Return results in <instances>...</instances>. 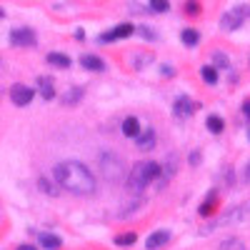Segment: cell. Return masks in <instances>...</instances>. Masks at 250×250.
<instances>
[{
	"mask_svg": "<svg viewBox=\"0 0 250 250\" xmlns=\"http://www.w3.org/2000/svg\"><path fill=\"white\" fill-rule=\"evenodd\" d=\"M53 175L62 190H68L73 195H93L95 193V178L88 170V165H83L80 160H62L53 168Z\"/></svg>",
	"mask_w": 250,
	"mask_h": 250,
	"instance_id": "6da1fadb",
	"label": "cell"
},
{
	"mask_svg": "<svg viewBox=\"0 0 250 250\" xmlns=\"http://www.w3.org/2000/svg\"><path fill=\"white\" fill-rule=\"evenodd\" d=\"M160 175V165L153 163V160H140L133 165V170H130V178H128V188L135 193H140L148 183H153L155 178Z\"/></svg>",
	"mask_w": 250,
	"mask_h": 250,
	"instance_id": "7a4b0ae2",
	"label": "cell"
},
{
	"mask_svg": "<svg viewBox=\"0 0 250 250\" xmlns=\"http://www.w3.org/2000/svg\"><path fill=\"white\" fill-rule=\"evenodd\" d=\"M98 168H100L103 178L110 180V183H115V180H120V178L125 175V163H123V158H120V155H115V153H110V150L100 153Z\"/></svg>",
	"mask_w": 250,
	"mask_h": 250,
	"instance_id": "3957f363",
	"label": "cell"
},
{
	"mask_svg": "<svg viewBox=\"0 0 250 250\" xmlns=\"http://www.w3.org/2000/svg\"><path fill=\"white\" fill-rule=\"evenodd\" d=\"M248 18H250V5H238V8L228 10V13L220 18V28L228 30V33H233V30H238V28L245 23Z\"/></svg>",
	"mask_w": 250,
	"mask_h": 250,
	"instance_id": "277c9868",
	"label": "cell"
},
{
	"mask_svg": "<svg viewBox=\"0 0 250 250\" xmlns=\"http://www.w3.org/2000/svg\"><path fill=\"white\" fill-rule=\"evenodd\" d=\"M10 43L18 45V48H30V45H35V43H38L35 30H30V28H15V30L10 33Z\"/></svg>",
	"mask_w": 250,
	"mask_h": 250,
	"instance_id": "5b68a950",
	"label": "cell"
},
{
	"mask_svg": "<svg viewBox=\"0 0 250 250\" xmlns=\"http://www.w3.org/2000/svg\"><path fill=\"white\" fill-rule=\"evenodd\" d=\"M250 215V203H245V205H240V208H235V210H230V213H225L223 218H218L208 230H213L215 225H228V223H240V220H245Z\"/></svg>",
	"mask_w": 250,
	"mask_h": 250,
	"instance_id": "8992f818",
	"label": "cell"
},
{
	"mask_svg": "<svg viewBox=\"0 0 250 250\" xmlns=\"http://www.w3.org/2000/svg\"><path fill=\"white\" fill-rule=\"evenodd\" d=\"M33 95H35V90L33 88H28V85H23V83H15V85L10 88V100L15 103V105H28V103L33 100Z\"/></svg>",
	"mask_w": 250,
	"mask_h": 250,
	"instance_id": "52a82bcc",
	"label": "cell"
},
{
	"mask_svg": "<svg viewBox=\"0 0 250 250\" xmlns=\"http://www.w3.org/2000/svg\"><path fill=\"white\" fill-rule=\"evenodd\" d=\"M133 33H135V28H133L130 23H123V25L113 28L110 33H103L100 40H103V43H113V40H120V38H130Z\"/></svg>",
	"mask_w": 250,
	"mask_h": 250,
	"instance_id": "ba28073f",
	"label": "cell"
},
{
	"mask_svg": "<svg viewBox=\"0 0 250 250\" xmlns=\"http://www.w3.org/2000/svg\"><path fill=\"white\" fill-rule=\"evenodd\" d=\"M155 140H158V135H155V130L153 128H145V130H140V135L135 138V143H138V150H153L155 148Z\"/></svg>",
	"mask_w": 250,
	"mask_h": 250,
	"instance_id": "9c48e42d",
	"label": "cell"
},
{
	"mask_svg": "<svg viewBox=\"0 0 250 250\" xmlns=\"http://www.w3.org/2000/svg\"><path fill=\"white\" fill-rule=\"evenodd\" d=\"M80 65L85 68V70H93V73H103L105 70V60L103 58H98V55H90V53H85L80 58Z\"/></svg>",
	"mask_w": 250,
	"mask_h": 250,
	"instance_id": "30bf717a",
	"label": "cell"
},
{
	"mask_svg": "<svg viewBox=\"0 0 250 250\" xmlns=\"http://www.w3.org/2000/svg\"><path fill=\"white\" fill-rule=\"evenodd\" d=\"M168 243H170V233L168 230H155L148 240H145V248H148V250H158V248L168 245Z\"/></svg>",
	"mask_w": 250,
	"mask_h": 250,
	"instance_id": "8fae6325",
	"label": "cell"
},
{
	"mask_svg": "<svg viewBox=\"0 0 250 250\" xmlns=\"http://www.w3.org/2000/svg\"><path fill=\"white\" fill-rule=\"evenodd\" d=\"M38 90H40V95H43L45 100H53L55 98V83H53V78H48V75L38 78Z\"/></svg>",
	"mask_w": 250,
	"mask_h": 250,
	"instance_id": "7c38bea8",
	"label": "cell"
},
{
	"mask_svg": "<svg viewBox=\"0 0 250 250\" xmlns=\"http://www.w3.org/2000/svg\"><path fill=\"white\" fill-rule=\"evenodd\" d=\"M123 135H125V138H138V135H140V123H138L135 115H130V118L123 120Z\"/></svg>",
	"mask_w": 250,
	"mask_h": 250,
	"instance_id": "4fadbf2b",
	"label": "cell"
},
{
	"mask_svg": "<svg viewBox=\"0 0 250 250\" xmlns=\"http://www.w3.org/2000/svg\"><path fill=\"white\" fill-rule=\"evenodd\" d=\"M175 115H180V118H188L193 113V103H190V98H178L175 100Z\"/></svg>",
	"mask_w": 250,
	"mask_h": 250,
	"instance_id": "5bb4252c",
	"label": "cell"
},
{
	"mask_svg": "<svg viewBox=\"0 0 250 250\" xmlns=\"http://www.w3.org/2000/svg\"><path fill=\"white\" fill-rule=\"evenodd\" d=\"M180 40L188 45V48H195L198 43H200V33L198 30H193V28H185L183 33H180Z\"/></svg>",
	"mask_w": 250,
	"mask_h": 250,
	"instance_id": "9a60e30c",
	"label": "cell"
},
{
	"mask_svg": "<svg viewBox=\"0 0 250 250\" xmlns=\"http://www.w3.org/2000/svg\"><path fill=\"white\" fill-rule=\"evenodd\" d=\"M48 62H50V65H55V68H62V70L73 65V60L68 55H62V53H50L48 55Z\"/></svg>",
	"mask_w": 250,
	"mask_h": 250,
	"instance_id": "2e32d148",
	"label": "cell"
},
{
	"mask_svg": "<svg viewBox=\"0 0 250 250\" xmlns=\"http://www.w3.org/2000/svg\"><path fill=\"white\" fill-rule=\"evenodd\" d=\"M40 245H43L45 250H58V248L62 245V240H60L58 235H50V233H43V235H40Z\"/></svg>",
	"mask_w": 250,
	"mask_h": 250,
	"instance_id": "e0dca14e",
	"label": "cell"
},
{
	"mask_svg": "<svg viewBox=\"0 0 250 250\" xmlns=\"http://www.w3.org/2000/svg\"><path fill=\"white\" fill-rule=\"evenodd\" d=\"M205 125H208V130H210V133H215V135L225 130V120H223L220 115H210V118H208V123H205Z\"/></svg>",
	"mask_w": 250,
	"mask_h": 250,
	"instance_id": "ac0fdd59",
	"label": "cell"
},
{
	"mask_svg": "<svg viewBox=\"0 0 250 250\" xmlns=\"http://www.w3.org/2000/svg\"><path fill=\"white\" fill-rule=\"evenodd\" d=\"M213 68L215 70H228V68H230V60H228L225 53H220V50L213 53Z\"/></svg>",
	"mask_w": 250,
	"mask_h": 250,
	"instance_id": "d6986e66",
	"label": "cell"
},
{
	"mask_svg": "<svg viewBox=\"0 0 250 250\" xmlns=\"http://www.w3.org/2000/svg\"><path fill=\"white\" fill-rule=\"evenodd\" d=\"M200 78L208 83V85H215L218 83V70L213 65H205V68H200Z\"/></svg>",
	"mask_w": 250,
	"mask_h": 250,
	"instance_id": "ffe728a7",
	"label": "cell"
},
{
	"mask_svg": "<svg viewBox=\"0 0 250 250\" xmlns=\"http://www.w3.org/2000/svg\"><path fill=\"white\" fill-rule=\"evenodd\" d=\"M215 205H218V200H215V195H210V198H208V200L200 205V210H198V213H200L203 218H208V215H213V213H215Z\"/></svg>",
	"mask_w": 250,
	"mask_h": 250,
	"instance_id": "44dd1931",
	"label": "cell"
},
{
	"mask_svg": "<svg viewBox=\"0 0 250 250\" xmlns=\"http://www.w3.org/2000/svg\"><path fill=\"white\" fill-rule=\"evenodd\" d=\"M220 250H245V245H243V240H238V238H228V240L220 243Z\"/></svg>",
	"mask_w": 250,
	"mask_h": 250,
	"instance_id": "7402d4cb",
	"label": "cell"
},
{
	"mask_svg": "<svg viewBox=\"0 0 250 250\" xmlns=\"http://www.w3.org/2000/svg\"><path fill=\"white\" fill-rule=\"evenodd\" d=\"M83 98V88H70V93L62 98V103H65V105H70V103H78Z\"/></svg>",
	"mask_w": 250,
	"mask_h": 250,
	"instance_id": "603a6c76",
	"label": "cell"
},
{
	"mask_svg": "<svg viewBox=\"0 0 250 250\" xmlns=\"http://www.w3.org/2000/svg\"><path fill=\"white\" fill-rule=\"evenodd\" d=\"M138 240V235L135 233H123V235H118L115 238V245H133Z\"/></svg>",
	"mask_w": 250,
	"mask_h": 250,
	"instance_id": "cb8c5ba5",
	"label": "cell"
},
{
	"mask_svg": "<svg viewBox=\"0 0 250 250\" xmlns=\"http://www.w3.org/2000/svg\"><path fill=\"white\" fill-rule=\"evenodd\" d=\"M150 8L155 13H165V10L170 8V3H168V0H150Z\"/></svg>",
	"mask_w": 250,
	"mask_h": 250,
	"instance_id": "d4e9b609",
	"label": "cell"
},
{
	"mask_svg": "<svg viewBox=\"0 0 250 250\" xmlns=\"http://www.w3.org/2000/svg\"><path fill=\"white\" fill-rule=\"evenodd\" d=\"M185 13L188 15H198L200 13V3H198V0H188V3H185Z\"/></svg>",
	"mask_w": 250,
	"mask_h": 250,
	"instance_id": "484cf974",
	"label": "cell"
},
{
	"mask_svg": "<svg viewBox=\"0 0 250 250\" xmlns=\"http://www.w3.org/2000/svg\"><path fill=\"white\" fill-rule=\"evenodd\" d=\"M38 185H40V190L48 193V195H55V193H58V190H55V188H53V185H50L45 178H40V180H38Z\"/></svg>",
	"mask_w": 250,
	"mask_h": 250,
	"instance_id": "4316f807",
	"label": "cell"
},
{
	"mask_svg": "<svg viewBox=\"0 0 250 250\" xmlns=\"http://www.w3.org/2000/svg\"><path fill=\"white\" fill-rule=\"evenodd\" d=\"M138 30H140V35H143V38H148V40H155V33H153L150 28H138Z\"/></svg>",
	"mask_w": 250,
	"mask_h": 250,
	"instance_id": "83f0119b",
	"label": "cell"
},
{
	"mask_svg": "<svg viewBox=\"0 0 250 250\" xmlns=\"http://www.w3.org/2000/svg\"><path fill=\"white\" fill-rule=\"evenodd\" d=\"M243 115H245V118H250V100H245V103H243Z\"/></svg>",
	"mask_w": 250,
	"mask_h": 250,
	"instance_id": "f1b7e54d",
	"label": "cell"
},
{
	"mask_svg": "<svg viewBox=\"0 0 250 250\" xmlns=\"http://www.w3.org/2000/svg\"><path fill=\"white\" fill-rule=\"evenodd\" d=\"M173 73H175V70H173L170 65H163V75H165V78H170Z\"/></svg>",
	"mask_w": 250,
	"mask_h": 250,
	"instance_id": "f546056e",
	"label": "cell"
},
{
	"mask_svg": "<svg viewBox=\"0 0 250 250\" xmlns=\"http://www.w3.org/2000/svg\"><path fill=\"white\" fill-rule=\"evenodd\" d=\"M198 163H200V153H193L190 155V165H198Z\"/></svg>",
	"mask_w": 250,
	"mask_h": 250,
	"instance_id": "4dcf8cb0",
	"label": "cell"
},
{
	"mask_svg": "<svg viewBox=\"0 0 250 250\" xmlns=\"http://www.w3.org/2000/svg\"><path fill=\"white\" fill-rule=\"evenodd\" d=\"M18 250H35V248H33V245H20Z\"/></svg>",
	"mask_w": 250,
	"mask_h": 250,
	"instance_id": "1f68e13d",
	"label": "cell"
},
{
	"mask_svg": "<svg viewBox=\"0 0 250 250\" xmlns=\"http://www.w3.org/2000/svg\"><path fill=\"white\" fill-rule=\"evenodd\" d=\"M245 183H250V165H248V173H245Z\"/></svg>",
	"mask_w": 250,
	"mask_h": 250,
	"instance_id": "d6a6232c",
	"label": "cell"
},
{
	"mask_svg": "<svg viewBox=\"0 0 250 250\" xmlns=\"http://www.w3.org/2000/svg\"><path fill=\"white\" fill-rule=\"evenodd\" d=\"M0 68H3V58H0Z\"/></svg>",
	"mask_w": 250,
	"mask_h": 250,
	"instance_id": "836d02e7",
	"label": "cell"
},
{
	"mask_svg": "<svg viewBox=\"0 0 250 250\" xmlns=\"http://www.w3.org/2000/svg\"><path fill=\"white\" fill-rule=\"evenodd\" d=\"M0 18H3V10H0Z\"/></svg>",
	"mask_w": 250,
	"mask_h": 250,
	"instance_id": "e575fe53",
	"label": "cell"
},
{
	"mask_svg": "<svg viewBox=\"0 0 250 250\" xmlns=\"http://www.w3.org/2000/svg\"><path fill=\"white\" fill-rule=\"evenodd\" d=\"M0 95H3V90H0Z\"/></svg>",
	"mask_w": 250,
	"mask_h": 250,
	"instance_id": "d590c367",
	"label": "cell"
},
{
	"mask_svg": "<svg viewBox=\"0 0 250 250\" xmlns=\"http://www.w3.org/2000/svg\"><path fill=\"white\" fill-rule=\"evenodd\" d=\"M248 138H250V133H248Z\"/></svg>",
	"mask_w": 250,
	"mask_h": 250,
	"instance_id": "8d00e7d4",
	"label": "cell"
}]
</instances>
